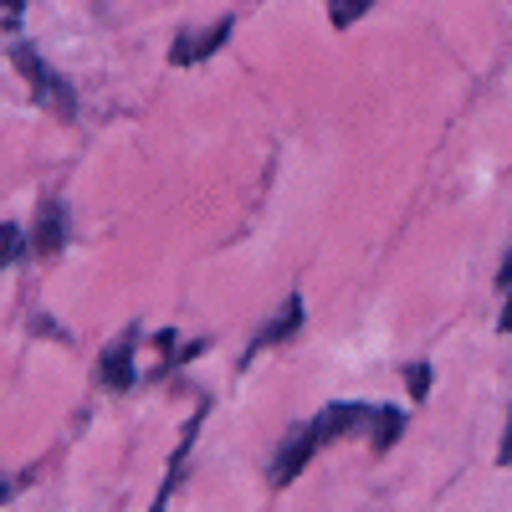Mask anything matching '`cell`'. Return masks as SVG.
I'll return each mask as SVG.
<instances>
[{
  "label": "cell",
  "instance_id": "8992f818",
  "mask_svg": "<svg viewBox=\"0 0 512 512\" xmlns=\"http://www.w3.org/2000/svg\"><path fill=\"white\" fill-rule=\"evenodd\" d=\"M297 328H303V297H287V303H282V313L267 323V333L262 338H256V349H272V344H282V338H292Z\"/></svg>",
  "mask_w": 512,
  "mask_h": 512
},
{
  "label": "cell",
  "instance_id": "9c48e42d",
  "mask_svg": "<svg viewBox=\"0 0 512 512\" xmlns=\"http://www.w3.org/2000/svg\"><path fill=\"white\" fill-rule=\"evenodd\" d=\"M21 251H26V236H21L16 226H6V221H0V267H11Z\"/></svg>",
  "mask_w": 512,
  "mask_h": 512
},
{
  "label": "cell",
  "instance_id": "52a82bcc",
  "mask_svg": "<svg viewBox=\"0 0 512 512\" xmlns=\"http://www.w3.org/2000/svg\"><path fill=\"white\" fill-rule=\"evenodd\" d=\"M369 446L374 451H390L395 441H400V431H405V410H395V405H374V415H369Z\"/></svg>",
  "mask_w": 512,
  "mask_h": 512
},
{
  "label": "cell",
  "instance_id": "3957f363",
  "mask_svg": "<svg viewBox=\"0 0 512 512\" xmlns=\"http://www.w3.org/2000/svg\"><path fill=\"white\" fill-rule=\"evenodd\" d=\"M134 344H139V333L128 328V333L118 338V349L103 354V364H98L103 390H128V384H134Z\"/></svg>",
  "mask_w": 512,
  "mask_h": 512
},
{
  "label": "cell",
  "instance_id": "6da1fadb",
  "mask_svg": "<svg viewBox=\"0 0 512 512\" xmlns=\"http://www.w3.org/2000/svg\"><path fill=\"white\" fill-rule=\"evenodd\" d=\"M369 415H374V405H328V410L308 425V431H297V436L282 446V456H277V466H272V487H287L328 441L349 436V431H364Z\"/></svg>",
  "mask_w": 512,
  "mask_h": 512
},
{
  "label": "cell",
  "instance_id": "7a4b0ae2",
  "mask_svg": "<svg viewBox=\"0 0 512 512\" xmlns=\"http://www.w3.org/2000/svg\"><path fill=\"white\" fill-rule=\"evenodd\" d=\"M11 62L21 67V77L31 82V98L41 103V108H52V113H62V118H72V108H77V98H72V82L62 77V72H52L47 62H41L26 41H16L11 47Z\"/></svg>",
  "mask_w": 512,
  "mask_h": 512
},
{
  "label": "cell",
  "instance_id": "5b68a950",
  "mask_svg": "<svg viewBox=\"0 0 512 512\" xmlns=\"http://www.w3.org/2000/svg\"><path fill=\"white\" fill-rule=\"evenodd\" d=\"M67 241V221H62V205L57 200H47L41 205V221H36V236H31V246L41 251V256H52L57 246Z\"/></svg>",
  "mask_w": 512,
  "mask_h": 512
},
{
  "label": "cell",
  "instance_id": "277c9868",
  "mask_svg": "<svg viewBox=\"0 0 512 512\" xmlns=\"http://www.w3.org/2000/svg\"><path fill=\"white\" fill-rule=\"evenodd\" d=\"M231 16L226 21H216V26H210V31H185L180 41H175V52H169V57H175V67H190V62H205L210 52H216L221 47V41L231 36Z\"/></svg>",
  "mask_w": 512,
  "mask_h": 512
},
{
  "label": "cell",
  "instance_id": "4fadbf2b",
  "mask_svg": "<svg viewBox=\"0 0 512 512\" xmlns=\"http://www.w3.org/2000/svg\"><path fill=\"white\" fill-rule=\"evenodd\" d=\"M0 6H6V11H21V6H26V0H0Z\"/></svg>",
  "mask_w": 512,
  "mask_h": 512
},
{
  "label": "cell",
  "instance_id": "30bf717a",
  "mask_svg": "<svg viewBox=\"0 0 512 512\" xmlns=\"http://www.w3.org/2000/svg\"><path fill=\"white\" fill-rule=\"evenodd\" d=\"M425 390H431V364H410V395L425 400Z\"/></svg>",
  "mask_w": 512,
  "mask_h": 512
},
{
  "label": "cell",
  "instance_id": "7c38bea8",
  "mask_svg": "<svg viewBox=\"0 0 512 512\" xmlns=\"http://www.w3.org/2000/svg\"><path fill=\"white\" fill-rule=\"evenodd\" d=\"M502 333H512V292H507V308H502Z\"/></svg>",
  "mask_w": 512,
  "mask_h": 512
},
{
  "label": "cell",
  "instance_id": "8fae6325",
  "mask_svg": "<svg viewBox=\"0 0 512 512\" xmlns=\"http://www.w3.org/2000/svg\"><path fill=\"white\" fill-rule=\"evenodd\" d=\"M502 466H512V420H507V436H502V451H497Z\"/></svg>",
  "mask_w": 512,
  "mask_h": 512
},
{
  "label": "cell",
  "instance_id": "ba28073f",
  "mask_svg": "<svg viewBox=\"0 0 512 512\" xmlns=\"http://www.w3.org/2000/svg\"><path fill=\"white\" fill-rule=\"evenodd\" d=\"M369 11V0H328V21L344 31V26H354L359 16Z\"/></svg>",
  "mask_w": 512,
  "mask_h": 512
}]
</instances>
